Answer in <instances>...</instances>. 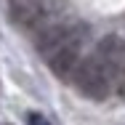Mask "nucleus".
I'll list each match as a JSON object with an SVG mask.
<instances>
[{
  "instance_id": "obj_4",
  "label": "nucleus",
  "mask_w": 125,
  "mask_h": 125,
  "mask_svg": "<svg viewBox=\"0 0 125 125\" xmlns=\"http://www.w3.org/2000/svg\"><path fill=\"white\" fill-rule=\"evenodd\" d=\"M96 59L104 64V69L115 77L125 67V40L117 35H106L96 48Z\"/></svg>"
},
{
  "instance_id": "obj_2",
  "label": "nucleus",
  "mask_w": 125,
  "mask_h": 125,
  "mask_svg": "<svg viewBox=\"0 0 125 125\" xmlns=\"http://www.w3.org/2000/svg\"><path fill=\"white\" fill-rule=\"evenodd\" d=\"M75 43H80V35H77L72 27H67V24L45 27V29H40V35H37V51H40V56H43L45 61L53 59L59 51L75 45Z\"/></svg>"
},
{
  "instance_id": "obj_5",
  "label": "nucleus",
  "mask_w": 125,
  "mask_h": 125,
  "mask_svg": "<svg viewBox=\"0 0 125 125\" xmlns=\"http://www.w3.org/2000/svg\"><path fill=\"white\" fill-rule=\"evenodd\" d=\"M80 43H75V45H69V48L59 51L53 59H48V67L56 72V75L61 77V80H72L77 72V67H80Z\"/></svg>"
},
{
  "instance_id": "obj_1",
  "label": "nucleus",
  "mask_w": 125,
  "mask_h": 125,
  "mask_svg": "<svg viewBox=\"0 0 125 125\" xmlns=\"http://www.w3.org/2000/svg\"><path fill=\"white\" fill-rule=\"evenodd\" d=\"M72 83L80 88V93H85L88 99H93V101H104L109 96V91H112V75L104 69V64L96 56L80 61Z\"/></svg>"
},
{
  "instance_id": "obj_3",
  "label": "nucleus",
  "mask_w": 125,
  "mask_h": 125,
  "mask_svg": "<svg viewBox=\"0 0 125 125\" xmlns=\"http://www.w3.org/2000/svg\"><path fill=\"white\" fill-rule=\"evenodd\" d=\"M11 19L21 29H45V8L40 0H11Z\"/></svg>"
},
{
  "instance_id": "obj_6",
  "label": "nucleus",
  "mask_w": 125,
  "mask_h": 125,
  "mask_svg": "<svg viewBox=\"0 0 125 125\" xmlns=\"http://www.w3.org/2000/svg\"><path fill=\"white\" fill-rule=\"evenodd\" d=\"M27 125H51L43 115H37V112H29L27 115Z\"/></svg>"
}]
</instances>
